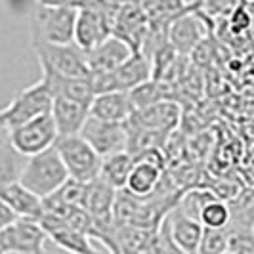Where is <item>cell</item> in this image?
I'll return each instance as SVG.
<instances>
[{
	"instance_id": "cell-1",
	"label": "cell",
	"mask_w": 254,
	"mask_h": 254,
	"mask_svg": "<svg viewBox=\"0 0 254 254\" xmlns=\"http://www.w3.org/2000/svg\"><path fill=\"white\" fill-rule=\"evenodd\" d=\"M67 178L69 174L60 159V153L54 145H50L44 151L27 157L19 174V184H23L27 190L42 199L58 190Z\"/></svg>"
},
{
	"instance_id": "cell-2",
	"label": "cell",
	"mask_w": 254,
	"mask_h": 254,
	"mask_svg": "<svg viewBox=\"0 0 254 254\" xmlns=\"http://www.w3.org/2000/svg\"><path fill=\"white\" fill-rule=\"evenodd\" d=\"M76 8L69 2L64 6L37 4L31 12V38L54 44L73 42Z\"/></svg>"
},
{
	"instance_id": "cell-3",
	"label": "cell",
	"mask_w": 254,
	"mask_h": 254,
	"mask_svg": "<svg viewBox=\"0 0 254 254\" xmlns=\"http://www.w3.org/2000/svg\"><path fill=\"white\" fill-rule=\"evenodd\" d=\"M214 29V17L199 10V4L191 0L188 10L176 15L166 29V40L174 50L182 56H190L191 50L208 37V33Z\"/></svg>"
},
{
	"instance_id": "cell-4",
	"label": "cell",
	"mask_w": 254,
	"mask_h": 254,
	"mask_svg": "<svg viewBox=\"0 0 254 254\" xmlns=\"http://www.w3.org/2000/svg\"><path fill=\"white\" fill-rule=\"evenodd\" d=\"M54 147L60 153V159L64 163L69 178H75L78 182H84V184L98 178L100 166H102V157L78 134L58 136L54 141Z\"/></svg>"
},
{
	"instance_id": "cell-5",
	"label": "cell",
	"mask_w": 254,
	"mask_h": 254,
	"mask_svg": "<svg viewBox=\"0 0 254 254\" xmlns=\"http://www.w3.org/2000/svg\"><path fill=\"white\" fill-rule=\"evenodd\" d=\"M31 46L37 54L38 65L52 69L54 73L65 76H90V69L84 52L75 42L54 44L31 38Z\"/></svg>"
},
{
	"instance_id": "cell-6",
	"label": "cell",
	"mask_w": 254,
	"mask_h": 254,
	"mask_svg": "<svg viewBox=\"0 0 254 254\" xmlns=\"http://www.w3.org/2000/svg\"><path fill=\"white\" fill-rule=\"evenodd\" d=\"M52 107V92L46 84V80L40 76V80L23 88L10 105L0 109V123L6 128H12L15 125H21L33 117L50 113Z\"/></svg>"
},
{
	"instance_id": "cell-7",
	"label": "cell",
	"mask_w": 254,
	"mask_h": 254,
	"mask_svg": "<svg viewBox=\"0 0 254 254\" xmlns=\"http://www.w3.org/2000/svg\"><path fill=\"white\" fill-rule=\"evenodd\" d=\"M56 138H58V130L50 113L38 115L21 125L8 128L10 145L23 157H31L35 153L44 151L46 147L54 145Z\"/></svg>"
},
{
	"instance_id": "cell-8",
	"label": "cell",
	"mask_w": 254,
	"mask_h": 254,
	"mask_svg": "<svg viewBox=\"0 0 254 254\" xmlns=\"http://www.w3.org/2000/svg\"><path fill=\"white\" fill-rule=\"evenodd\" d=\"M117 6L105 4L102 8H76L73 42L82 52L92 50L103 38L111 35V23Z\"/></svg>"
},
{
	"instance_id": "cell-9",
	"label": "cell",
	"mask_w": 254,
	"mask_h": 254,
	"mask_svg": "<svg viewBox=\"0 0 254 254\" xmlns=\"http://www.w3.org/2000/svg\"><path fill=\"white\" fill-rule=\"evenodd\" d=\"M46 233L35 218L17 216L10 226L0 229V253H33L44 251Z\"/></svg>"
},
{
	"instance_id": "cell-10",
	"label": "cell",
	"mask_w": 254,
	"mask_h": 254,
	"mask_svg": "<svg viewBox=\"0 0 254 254\" xmlns=\"http://www.w3.org/2000/svg\"><path fill=\"white\" fill-rule=\"evenodd\" d=\"M78 136L100 157H107V155L117 151H125V147H127L125 123L102 121V119L92 117L90 113L84 121V125L78 130Z\"/></svg>"
},
{
	"instance_id": "cell-11",
	"label": "cell",
	"mask_w": 254,
	"mask_h": 254,
	"mask_svg": "<svg viewBox=\"0 0 254 254\" xmlns=\"http://www.w3.org/2000/svg\"><path fill=\"white\" fill-rule=\"evenodd\" d=\"M147 29H149V21L138 4L117 6L113 23H111V35L125 40L132 48V52H140Z\"/></svg>"
},
{
	"instance_id": "cell-12",
	"label": "cell",
	"mask_w": 254,
	"mask_h": 254,
	"mask_svg": "<svg viewBox=\"0 0 254 254\" xmlns=\"http://www.w3.org/2000/svg\"><path fill=\"white\" fill-rule=\"evenodd\" d=\"M182 121V107L176 100H161L157 103H151L147 107L134 109L128 121L134 127L151 128V130H163L170 132L180 125Z\"/></svg>"
},
{
	"instance_id": "cell-13",
	"label": "cell",
	"mask_w": 254,
	"mask_h": 254,
	"mask_svg": "<svg viewBox=\"0 0 254 254\" xmlns=\"http://www.w3.org/2000/svg\"><path fill=\"white\" fill-rule=\"evenodd\" d=\"M38 224L44 229L46 237L52 239L58 247H62L64 251H71V253H94L96 251L88 237L76 231L75 228H71L64 218L42 212V216L38 218Z\"/></svg>"
},
{
	"instance_id": "cell-14",
	"label": "cell",
	"mask_w": 254,
	"mask_h": 254,
	"mask_svg": "<svg viewBox=\"0 0 254 254\" xmlns=\"http://www.w3.org/2000/svg\"><path fill=\"white\" fill-rule=\"evenodd\" d=\"M168 229H170V239L174 243V247L178 249V253L184 254H195L199 251V243H201V233L203 226L199 220L188 216L180 210L178 206H174L168 214Z\"/></svg>"
},
{
	"instance_id": "cell-15",
	"label": "cell",
	"mask_w": 254,
	"mask_h": 254,
	"mask_svg": "<svg viewBox=\"0 0 254 254\" xmlns=\"http://www.w3.org/2000/svg\"><path fill=\"white\" fill-rule=\"evenodd\" d=\"M130 54H132V48L125 40L109 35L92 50L84 52V58H86L90 73H100V71H111L115 67H119Z\"/></svg>"
},
{
	"instance_id": "cell-16",
	"label": "cell",
	"mask_w": 254,
	"mask_h": 254,
	"mask_svg": "<svg viewBox=\"0 0 254 254\" xmlns=\"http://www.w3.org/2000/svg\"><path fill=\"white\" fill-rule=\"evenodd\" d=\"M40 71H42V78L46 80V84H48V88L52 92V98L54 96H62V98H67V100L90 105L92 98H94L90 76L58 75V73H54L52 69H46V67H40Z\"/></svg>"
},
{
	"instance_id": "cell-17",
	"label": "cell",
	"mask_w": 254,
	"mask_h": 254,
	"mask_svg": "<svg viewBox=\"0 0 254 254\" xmlns=\"http://www.w3.org/2000/svg\"><path fill=\"white\" fill-rule=\"evenodd\" d=\"M134 107L128 98V92H103V94H94L92 102L88 105V113L96 119L109 121V123H125L132 115Z\"/></svg>"
},
{
	"instance_id": "cell-18",
	"label": "cell",
	"mask_w": 254,
	"mask_h": 254,
	"mask_svg": "<svg viewBox=\"0 0 254 254\" xmlns=\"http://www.w3.org/2000/svg\"><path fill=\"white\" fill-rule=\"evenodd\" d=\"M50 115L54 119L58 136H71V134H78L80 127L84 125L88 117V105L67 100L62 96H54Z\"/></svg>"
},
{
	"instance_id": "cell-19",
	"label": "cell",
	"mask_w": 254,
	"mask_h": 254,
	"mask_svg": "<svg viewBox=\"0 0 254 254\" xmlns=\"http://www.w3.org/2000/svg\"><path fill=\"white\" fill-rule=\"evenodd\" d=\"M0 201L8 204L17 216L35 218V220L42 216L40 197L27 190L23 184H19V180L0 186Z\"/></svg>"
},
{
	"instance_id": "cell-20",
	"label": "cell",
	"mask_w": 254,
	"mask_h": 254,
	"mask_svg": "<svg viewBox=\"0 0 254 254\" xmlns=\"http://www.w3.org/2000/svg\"><path fill=\"white\" fill-rule=\"evenodd\" d=\"M117 191L113 186H109L102 178H94L86 182L82 208L92 218H107L113 216V204L117 199Z\"/></svg>"
},
{
	"instance_id": "cell-21",
	"label": "cell",
	"mask_w": 254,
	"mask_h": 254,
	"mask_svg": "<svg viewBox=\"0 0 254 254\" xmlns=\"http://www.w3.org/2000/svg\"><path fill=\"white\" fill-rule=\"evenodd\" d=\"M134 165V157L128 151H117L107 157H102V166L98 178L113 186L115 190H123L128 178V172Z\"/></svg>"
},
{
	"instance_id": "cell-22",
	"label": "cell",
	"mask_w": 254,
	"mask_h": 254,
	"mask_svg": "<svg viewBox=\"0 0 254 254\" xmlns=\"http://www.w3.org/2000/svg\"><path fill=\"white\" fill-rule=\"evenodd\" d=\"M136 4L145 13L149 23H163V25H168L176 15L191 6V2L188 0H138Z\"/></svg>"
},
{
	"instance_id": "cell-23",
	"label": "cell",
	"mask_w": 254,
	"mask_h": 254,
	"mask_svg": "<svg viewBox=\"0 0 254 254\" xmlns=\"http://www.w3.org/2000/svg\"><path fill=\"white\" fill-rule=\"evenodd\" d=\"M128 98H130L134 109L147 107V105L161 102V100H174L172 94H170L168 82L155 80V78H149V80L141 82L138 86H134L132 90H128Z\"/></svg>"
},
{
	"instance_id": "cell-24",
	"label": "cell",
	"mask_w": 254,
	"mask_h": 254,
	"mask_svg": "<svg viewBox=\"0 0 254 254\" xmlns=\"http://www.w3.org/2000/svg\"><path fill=\"white\" fill-rule=\"evenodd\" d=\"M25 159L27 157L17 153L10 145L8 138L0 141V186L19 180V174H21L23 165H25Z\"/></svg>"
},
{
	"instance_id": "cell-25",
	"label": "cell",
	"mask_w": 254,
	"mask_h": 254,
	"mask_svg": "<svg viewBox=\"0 0 254 254\" xmlns=\"http://www.w3.org/2000/svg\"><path fill=\"white\" fill-rule=\"evenodd\" d=\"M229 220H231L229 203L218 197H212L199 212V222L203 228H228Z\"/></svg>"
},
{
	"instance_id": "cell-26",
	"label": "cell",
	"mask_w": 254,
	"mask_h": 254,
	"mask_svg": "<svg viewBox=\"0 0 254 254\" xmlns=\"http://www.w3.org/2000/svg\"><path fill=\"white\" fill-rule=\"evenodd\" d=\"M251 4L249 0H239L228 13H226V27L233 37H243L249 35L251 25H253V13H251Z\"/></svg>"
},
{
	"instance_id": "cell-27",
	"label": "cell",
	"mask_w": 254,
	"mask_h": 254,
	"mask_svg": "<svg viewBox=\"0 0 254 254\" xmlns=\"http://www.w3.org/2000/svg\"><path fill=\"white\" fill-rule=\"evenodd\" d=\"M228 247V228H203L199 251L203 254H222Z\"/></svg>"
},
{
	"instance_id": "cell-28",
	"label": "cell",
	"mask_w": 254,
	"mask_h": 254,
	"mask_svg": "<svg viewBox=\"0 0 254 254\" xmlns=\"http://www.w3.org/2000/svg\"><path fill=\"white\" fill-rule=\"evenodd\" d=\"M226 253L229 254H253V231H243V229H228V247Z\"/></svg>"
},
{
	"instance_id": "cell-29",
	"label": "cell",
	"mask_w": 254,
	"mask_h": 254,
	"mask_svg": "<svg viewBox=\"0 0 254 254\" xmlns=\"http://www.w3.org/2000/svg\"><path fill=\"white\" fill-rule=\"evenodd\" d=\"M199 4V10H203L204 13H208L210 17L214 15H224L228 13L239 0H195Z\"/></svg>"
},
{
	"instance_id": "cell-30",
	"label": "cell",
	"mask_w": 254,
	"mask_h": 254,
	"mask_svg": "<svg viewBox=\"0 0 254 254\" xmlns=\"http://www.w3.org/2000/svg\"><path fill=\"white\" fill-rule=\"evenodd\" d=\"M15 218H17V214H15L4 201H0V229H4L6 226H10Z\"/></svg>"
},
{
	"instance_id": "cell-31",
	"label": "cell",
	"mask_w": 254,
	"mask_h": 254,
	"mask_svg": "<svg viewBox=\"0 0 254 254\" xmlns=\"http://www.w3.org/2000/svg\"><path fill=\"white\" fill-rule=\"evenodd\" d=\"M35 2L42 6H64V4H69L71 0H35Z\"/></svg>"
},
{
	"instance_id": "cell-32",
	"label": "cell",
	"mask_w": 254,
	"mask_h": 254,
	"mask_svg": "<svg viewBox=\"0 0 254 254\" xmlns=\"http://www.w3.org/2000/svg\"><path fill=\"white\" fill-rule=\"evenodd\" d=\"M107 2L113 6H125V4H136L138 0H107Z\"/></svg>"
},
{
	"instance_id": "cell-33",
	"label": "cell",
	"mask_w": 254,
	"mask_h": 254,
	"mask_svg": "<svg viewBox=\"0 0 254 254\" xmlns=\"http://www.w3.org/2000/svg\"><path fill=\"white\" fill-rule=\"evenodd\" d=\"M6 138H8V128H6L4 125H2V123H0V141L6 140Z\"/></svg>"
},
{
	"instance_id": "cell-34",
	"label": "cell",
	"mask_w": 254,
	"mask_h": 254,
	"mask_svg": "<svg viewBox=\"0 0 254 254\" xmlns=\"http://www.w3.org/2000/svg\"><path fill=\"white\" fill-rule=\"evenodd\" d=\"M249 2H253V0H249Z\"/></svg>"
}]
</instances>
